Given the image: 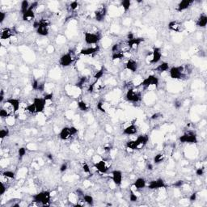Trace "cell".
Wrapping results in <instances>:
<instances>
[{"label": "cell", "instance_id": "1", "mask_svg": "<svg viewBox=\"0 0 207 207\" xmlns=\"http://www.w3.org/2000/svg\"><path fill=\"white\" fill-rule=\"evenodd\" d=\"M192 66L190 64L173 66L169 70V75L173 79H186L192 74Z\"/></svg>", "mask_w": 207, "mask_h": 207}, {"label": "cell", "instance_id": "2", "mask_svg": "<svg viewBox=\"0 0 207 207\" xmlns=\"http://www.w3.org/2000/svg\"><path fill=\"white\" fill-rule=\"evenodd\" d=\"M50 197L51 194L49 191H43L32 196L33 201L43 206H49L50 205Z\"/></svg>", "mask_w": 207, "mask_h": 207}, {"label": "cell", "instance_id": "3", "mask_svg": "<svg viewBox=\"0 0 207 207\" xmlns=\"http://www.w3.org/2000/svg\"><path fill=\"white\" fill-rule=\"evenodd\" d=\"M159 79L158 77L154 75H149L148 77L142 79L141 86L144 89L151 91V90H154L155 88H156V87L159 84Z\"/></svg>", "mask_w": 207, "mask_h": 207}, {"label": "cell", "instance_id": "4", "mask_svg": "<svg viewBox=\"0 0 207 207\" xmlns=\"http://www.w3.org/2000/svg\"><path fill=\"white\" fill-rule=\"evenodd\" d=\"M38 22V27L36 29V33L38 35L46 36L50 33V21L48 19H40L37 20Z\"/></svg>", "mask_w": 207, "mask_h": 207}, {"label": "cell", "instance_id": "5", "mask_svg": "<svg viewBox=\"0 0 207 207\" xmlns=\"http://www.w3.org/2000/svg\"><path fill=\"white\" fill-rule=\"evenodd\" d=\"M101 36L98 32H86L84 33V40L87 45H97L101 40Z\"/></svg>", "mask_w": 207, "mask_h": 207}, {"label": "cell", "instance_id": "6", "mask_svg": "<svg viewBox=\"0 0 207 207\" xmlns=\"http://www.w3.org/2000/svg\"><path fill=\"white\" fill-rule=\"evenodd\" d=\"M126 98L128 101L132 103H138L141 101L142 92L135 88H129L126 94Z\"/></svg>", "mask_w": 207, "mask_h": 207}, {"label": "cell", "instance_id": "7", "mask_svg": "<svg viewBox=\"0 0 207 207\" xmlns=\"http://www.w3.org/2000/svg\"><path fill=\"white\" fill-rule=\"evenodd\" d=\"M75 59V56L73 51H69L65 54L62 56L59 59V64L63 67H67L70 66L74 62Z\"/></svg>", "mask_w": 207, "mask_h": 207}, {"label": "cell", "instance_id": "8", "mask_svg": "<svg viewBox=\"0 0 207 207\" xmlns=\"http://www.w3.org/2000/svg\"><path fill=\"white\" fill-rule=\"evenodd\" d=\"M180 142L181 143H197V134L193 131L188 130L185 132L184 134L179 138Z\"/></svg>", "mask_w": 207, "mask_h": 207}, {"label": "cell", "instance_id": "9", "mask_svg": "<svg viewBox=\"0 0 207 207\" xmlns=\"http://www.w3.org/2000/svg\"><path fill=\"white\" fill-rule=\"evenodd\" d=\"M33 104L35 106L36 112L39 113V112H42L45 110L46 107V104L47 101L45 100L44 97H35L33 99Z\"/></svg>", "mask_w": 207, "mask_h": 207}, {"label": "cell", "instance_id": "10", "mask_svg": "<svg viewBox=\"0 0 207 207\" xmlns=\"http://www.w3.org/2000/svg\"><path fill=\"white\" fill-rule=\"evenodd\" d=\"M110 166H111L110 162L105 160V159H101V160L95 163V168L98 172L103 173V174L108 172V171L110 168Z\"/></svg>", "mask_w": 207, "mask_h": 207}, {"label": "cell", "instance_id": "11", "mask_svg": "<svg viewBox=\"0 0 207 207\" xmlns=\"http://www.w3.org/2000/svg\"><path fill=\"white\" fill-rule=\"evenodd\" d=\"M107 15V7L105 6H101L100 7H98L95 12H94V15H95V19L96 21L98 22H102L104 21Z\"/></svg>", "mask_w": 207, "mask_h": 207}, {"label": "cell", "instance_id": "12", "mask_svg": "<svg viewBox=\"0 0 207 207\" xmlns=\"http://www.w3.org/2000/svg\"><path fill=\"white\" fill-rule=\"evenodd\" d=\"M151 59H150V63L151 64H156L159 61L161 60L162 52L161 50L158 47H155L151 53Z\"/></svg>", "mask_w": 207, "mask_h": 207}, {"label": "cell", "instance_id": "13", "mask_svg": "<svg viewBox=\"0 0 207 207\" xmlns=\"http://www.w3.org/2000/svg\"><path fill=\"white\" fill-rule=\"evenodd\" d=\"M136 142V150H141L143 147H145L147 144V142H149V136L147 134H142L139 136L137 137L135 139Z\"/></svg>", "mask_w": 207, "mask_h": 207}, {"label": "cell", "instance_id": "14", "mask_svg": "<svg viewBox=\"0 0 207 207\" xmlns=\"http://www.w3.org/2000/svg\"><path fill=\"white\" fill-rule=\"evenodd\" d=\"M148 188L149 189H159V188H163L166 187L165 182L162 179H157L155 181H151L148 184Z\"/></svg>", "mask_w": 207, "mask_h": 207}, {"label": "cell", "instance_id": "15", "mask_svg": "<svg viewBox=\"0 0 207 207\" xmlns=\"http://www.w3.org/2000/svg\"><path fill=\"white\" fill-rule=\"evenodd\" d=\"M112 181L115 184L116 186H120L122 183V179H123V176H122V172L120 170H114L112 172Z\"/></svg>", "mask_w": 207, "mask_h": 207}, {"label": "cell", "instance_id": "16", "mask_svg": "<svg viewBox=\"0 0 207 207\" xmlns=\"http://www.w3.org/2000/svg\"><path fill=\"white\" fill-rule=\"evenodd\" d=\"M99 50H100V47L98 46L87 47V48H83V49L81 50L80 54L84 56H90L97 53Z\"/></svg>", "mask_w": 207, "mask_h": 207}, {"label": "cell", "instance_id": "17", "mask_svg": "<svg viewBox=\"0 0 207 207\" xmlns=\"http://www.w3.org/2000/svg\"><path fill=\"white\" fill-rule=\"evenodd\" d=\"M143 41H144V39L142 37H138V38L134 37L132 40H128L127 45H128V46L130 47V49L131 50H135V49H137L139 46V45L141 44L142 42H143Z\"/></svg>", "mask_w": 207, "mask_h": 207}, {"label": "cell", "instance_id": "18", "mask_svg": "<svg viewBox=\"0 0 207 207\" xmlns=\"http://www.w3.org/2000/svg\"><path fill=\"white\" fill-rule=\"evenodd\" d=\"M14 35H15V31H14V29L10 28H3L1 31V39H3V40L9 39Z\"/></svg>", "mask_w": 207, "mask_h": 207}, {"label": "cell", "instance_id": "19", "mask_svg": "<svg viewBox=\"0 0 207 207\" xmlns=\"http://www.w3.org/2000/svg\"><path fill=\"white\" fill-rule=\"evenodd\" d=\"M73 136L71 131V127H64L62 129L60 134H59V138L62 140H68Z\"/></svg>", "mask_w": 207, "mask_h": 207}, {"label": "cell", "instance_id": "20", "mask_svg": "<svg viewBox=\"0 0 207 207\" xmlns=\"http://www.w3.org/2000/svg\"><path fill=\"white\" fill-rule=\"evenodd\" d=\"M168 28L173 32H180L182 30V24L177 20H172L168 24Z\"/></svg>", "mask_w": 207, "mask_h": 207}, {"label": "cell", "instance_id": "21", "mask_svg": "<svg viewBox=\"0 0 207 207\" xmlns=\"http://www.w3.org/2000/svg\"><path fill=\"white\" fill-rule=\"evenodd\" d=\"M126 68L128 71H131V72H136L138 68V64L136 61L132 59V58H129V60L127 61L126 63Z\"/></svg>", "mask_w": 207, "mask_h": 207}, {"label": "cell", "instance_id": "22", "mask_svg": "<svg viewBox=\"0 0 207 207\" xmlns=\"http://www.w3.org/2000/svg\"><path fill=\"white\" fill-rule=\"evenodd\" d=\"M192 3H193V1H191V0H183V1L179 3V4L177 6V10L180 12H181L183 11L187 10Z\"/></svg>", "mask_w": 207, "mask_h": 207}, {"label": "cell", "instance_id": "23", "mask_svg": "<svg viewBox=\"0 0 207 207\" xmlns=\"http://www.w3.org/2000/svg\"><path fill=\"white\" fill-rule=\"evenodd\" d=\"M7 102L11 104V106L13 108L15 113H17L18 111L20 109V105H21V103L18 99H15V98H11V99H7Z\"/></svg>", "mask_w": 207, "mask_h": 207}, {"label": "cell", "instance_id": "24", "mask_svg": "<svg viewBox=\"0 0 207 207\" xmlns=\"http://www.w3.org/2000/svg\"><path fill=\"white\" fill-rule=\"evenodd\" d=\"M137 132H138V127H137L134 124H131V125L128 126H126L125 129H124L123 134H126V135L130 136V135H134V134H136Z\"/></svg>", "mask_w": 207, "mask_h": 207}, {"label": "cell", "instance_id": "25", "mask_svg": "<svg viewBox=\"0 0 207 207\" xmlns=\"http://www.w3.org/2000/svg\"><path fill=\"white\" fill-rule=\"evenodd\" d=\"M22 18H23V20L26 21V22H31V21L34 20V19H35V11L28 9L27 12L22 15Z\"/></svg>", "mask_w": 207, "mask_h": 207}, {"label": "cell", "instance_id": "26", "mask_svg": "<svg viewBox=\"0 0 207 207\" xmlns=\"http://www.w3.org/2000/svg\"><path fill=\"white\" fill-rule=\"evenodd\" d=\"M134 188L136 189H138V190L139 189H142V188H144L147 186V181H146V180L144 178L139 177V178H138L136 181H134Z\"/></svg>", "mask_w": 207, "mask_h": 207}, {"label": "cell", "instance_id": "27", "mask_svg": "<svg viewBox=\"0 0 207 207\" xmlns=\"http://www.w3.org/2000/svg\"><path fill=\"white\" fill-rule=\"evenodd\" d=\"M196 24L199 28H205L207 24V16L206 14H202L197 20Z\"/></svg>", "mask_w": 207, "mask_h": 207}, {"label": "cell", "instance_id": "28", "mask_svg": "<svg viewBox=\"0 0 207 207\" xmlns=\"http://www.w3.org/2000/svg\"><path fill=\"white\" fill-rule=\"evenodd\" d=\"M169 69V64L167 62H162L161 64H159V66H157L156 68L155 69V71L157 72H159V73H163V72H165Z\"/></svg>", "mask_w": 207, "mask_h": 207}, {"label": "cell", "instance_id": "29", "mask_svg": "<svg viewBox=\"0 0 207 207\" xmlns=\"http://www.w3.org/2000/svg\"><path fill=\"white\" fill-rule=\"evenodd\" d=\"M97 108L100 110V111L103 112H106L108 111V109L109 108V104L106 103V102H104V101H101L98 103L97 104Z\"/></svg>", "mask_w": 207, "mask_h": 207}, {"label": "cell", "instance_id": "30", "mask_svg": "<svg viewBox=\"0 0 207 207\" xmlns=\"http://www.w3.org/2000/svg\"><path fill=\"white\" fill-rule=\"evenodd\" d=\"M30 3L28 2V1H27V0H24V1H23L22 3H21V5H20V11H21V13H22V15L23 14H24L25 12H27L28 9H29V7H30Z\"/></svg>", "mask_w": 207, "mask_h": 207}, {"label": "cell", "instance_id": "31", "mask_svg": "<svg viewBox=\"0 0 207 207\" xmlns=\"http://www.w3.org/2000/svg\"><path fill=\"white\" fill-rule=\"evenodd\" d=\"M125 53H123L122 51H118V52H115V53H112V61H116V60H121L125 58Z\"/></svg>", "mask_w": 207, "mask_h": 207}, {"label": "cell", "instance_id": "32", "mask_svg": "<svg viewBox=\"0 0 207 207\" xmlns=\"http://www.w3.org/2000/svg\"><path fill=\"white\" fill-rule=\"evenodd\" d=\"M87 83V78L85 77V76H83V77L79 78V79L78 80L75 86L78 87L80 88V89H83L84 87L86 86Z\"/></svg>", "mask_w": 207, "mask_h": 207}, {"label": "cell", "instance_id": "33", "mask_svg": "<svg viewBox=\"0 0 207 207\" xmlns=\"http://www.w3.org/2000/svg\"><path fill=\"white\" fill-rule=\"evenodd\" d=\"M126 148L128 150H130V151H135L137 147L136 142H135V140H129L126 142Z\"/></svg>", "mask_w": 207, "mask_h": 207}, {"label": "cell", "instance_id": "34", "mask_svg": "<svg viewBox=\"0 0 207 207\" xmlns=\"http://www.w3.org/2000/svg\"><path fill=\"white\" fill-rule=\"evenodd\" d=\"M164 159H165V155L164 154H163V153H159V154H157L154 157V163H160L162 162L164 160Z\"/></svg>", "mask_w": 207, "mask_h": 207}, {"label": "cell", "instance_id": "35", "mask_svg": "<svg viewBox=\"0 0 207 207\" xmlns=\"http://www.w3.org/2000/svg\"><path fill=\"white\" fill-rule=\"evenodd\" d=\"M121 4L125 11H128L131 7V2L130 0H123V1H121Z\"/></svg>", "mask_w": 207, "mask_h": 207}, {"label": "cell", "instance_id": "36", "mask_svg": "<svg viewBox=\"0 0 207 207\" xmlns=\"http://www.w3.org/2000/svg\"><path fill=\"white\" fill-rule=\"evenodd\" d=\"M83 198L84 202H86V204L90 205V206H92V205H93V203H94V199H93V197H91V195H89V194H84V195L83 196Z\"/></svg>", "mask_w": 207, "mask_h": 207}, {"label": "cell", "instance_id": "37", "mask_svg": "<svg viewBox=\"0 0 207 207\" xmlns=\"http://www.w3.org/2000/svg\"><path fill=\"white\" fill-rule=\"evenodd\" d=\"M78 107H79V108L80 109L81 111H83V112H86L88 110V108H89V107L87 105V104L85 103L84 101H79L78 102Z\"/></svg>", "mask_w": 207, "mask_h": 207}, {"label": "cell", "instance_id": "38", "mask_svg": "<svg viewBox=\"0 0 207 207\" xmlns=\"http://www.w3.org/2000/svg\"><path fill=\"white\" fill-rule=\"evenodd\" d=\"M13 116V115H11L10 112L7 111L6 108H2L0 109V116H1L2 118H4V119H6V118H7L8 116Z\"/></svg>", "mask_w": 207, "mask_h": 207}, {"label": "cell", "instance_id": "39", "mask_svg": "<svg viewBox=\"0 0 207 207\" xmlns=\"http://www.w3.org/2000/svg\"><path fill=\"white\" fill-rule=\"evenodd\" d=\"M3 177L7 179H13L15 177V173L11 171H5L3 172Z\"/></svg>", "mask_w": 207, "mask_h": 207}, {"label": "cell", "instance_id": "40", "mask_svg": "<svg viewBox=\"0 0 207 207\" xmlns=\"http://www.w3.org/2000/svg\"><path fill=\"white\" fill-rule=\"evenodd\" d=\"M9 135V130L7 129V128H4V129H2L0 130V138L1 139H3L4 138L7 137Z\"/></svg>", "mask_w": 207, "mask_h": 207}, {"label": "cell", "instance_id": "41", "mask_svg": "<svg viewBox=\"0 0 207 207\" xmlns=\"http://www.w3.org/2000/svg\"><path fill=\"white\" fill-rule=\"evenodd\" d=\"M26 111L30 112V113H36V112L35 106H34L33 103L29 104L27 105V107H26Z\"/></svg>", "mask_w": 207, "mask_h": 207}, {"label": "cell", "instance_id": "42", "mask_svg": "<svg viewBox=\"0 0 207 207\" xmlns=\"http://www.w3.org/2000/svg\"><path fill=\"white\" fill-rule=\"evenodd\" d=\"M104 69H101V70H100V71H96V73L95 74V75H94L95 79H96V80H99L101 78H102V76L104 75Z\"/></svg>", "mask_w": 207, "mask_h": 207}, {"label": "cell", "instance_id": "43", "mask_svg": "<svg viewBox=\"0 0 207 207\" xmlns=\"http://www.w3.org/2000/svg\"><path fill=\"white\" fill-rule=\"evenodd\" d=\"M26 151H27V150H26V148H24V147H21V148L19 149L18 153H19V158H20V159H21L25 155Z\"/></svg>", "mask_w": 207, "mask_h": 207}, {"label": "cell", "instance_id": "44", "mask_svg": "<svg viewBox=\"0 0 207 207\" xmlns=\"http://www.w3.org/2000/svg\"><path fill=\"white\" fill-rule=\"evenodd\" d=\"M130 201L131 202H135L138 201V196L134 192H130Z\"/></svg>", "mask_w": 207, "mask_h": 207}, {"label": "cell", "instance_id": "45", "mask_svg": "<svg viewBox=\"0 0 207 207\" xmlns=\"http://www.w3.org/2000/svg\"><path fill=\"white\" fill-rule=\"evenodd\" d=\"M5 120H6V122H7L8 125H10V126L13 125V124L15 123V117H13V116H8L7 118H6Z\"/></svg>", "mask_w": 207, "mask_h": 207}, {"label": "cell", "instance_id": "46", "mask_svg": "<svg viewBox=\"0 0 207 207\" xmlns=\"http://www.w3.org/2000/svg\"><path fill=\"white\" fill-rule=\"evenodd\" d=\"M40 81L35 80L32 82V88L34 89V90H36V91H38V88H39V86H40Z\"/></svg>", "mask_w": 207, "mask_h": 207}, {"label": "cell", "instance_id": "47", "mask_svg": "<svg viewBox=\"0 0 207 207\" xmlns=\"http://www.w3.org/2000/svg\"><path fill=\"white\" fill-rule=\"evenodd\" d=\"M78 7H79V3H78V2H76V1L71 2V3L70 4V7H71V11H75L76 9L78 8Z\"/></svg>", "mask_w": 207, "mask_h": 207}, {"label": "cell", "instance_id": "48", "mask_svg": "<svg viewBox=\"0 0 207 207\" xmlns=\"http://www.w3.org/2000/svg\"><path fill=\"white\" fill-rule=\"evenodd\" d=\"M83 172H86V173H90V172H91L90 167L88 166V164L86 163H84L83 164Z\"/></svg>", "mask_w": 207, "mask_h": 207}, {"label": "cell", "instance_id": "49", "mask_svg": "<svg viewBox=\"0 0 207 207\" xmlns=\"http://www.w3.org/2000/svg\"><path fill=\"white\" fill-rule=\"evenodd\" d=\"M67 168H68L67 163H63L60 166V169H59V170H60L61 172H65Z\"/></svg>", "mask_w": 207, "mask_h": 207}, {"label": "cell", "instance_id": "50", "mask_svg": "<svg viewBox=\"0 0 207 207\" xmlns=\"http://www.w3.org/2000/svg\"><path fill=\"white\" fill-rule=\"evenodd\" d=\"M196 174H197V176H199V177L202 176L204 174V168L203 167H198L196 170Z\"/></svg>", "mask_w": 207, "mask_h": 207}, {"label": "cell", "instance_id": "51", "mask_svg": "<svg viewBox=\"0 0 207 207\" xmlns=\"http://www.w3.org/2000/svg\"><path fill=\"white\" fill-rule=\"evenodd\" d=\"M6 190H7V185H6L3 182H2V184H1V195L4 194Z\"/></svg>", "mask_w": 207, "mask_h": 207}, {"label": "cell", "instance_id": "52", "mask_svg": "<svg viewBox=\"0 0 207 207\" xmlns=\"http://www.w3.org/2000/svg\"><path fill=\"white\" fill-rule=\"evenodd\" d=\"M184 184H185V182L183 181H177L176 183H174V186H175V187L180 188L181 187V186H183Z\"/></svg>", "mask_w": 207, "mask_h": 207}, {"label": "cell", "instance_id": "53", "mask_svg": "<svg viewBox=\"0 0 207 207\" xmlns=\"http://www.w3.org/2000/svg\"><path fill=\"white\" fill-rule=\"evenodd\" d=\"M44 98H45V100H46L47 102H48V101H52V99H53V94H52V93H50V94H46V95L44 96Z\"/></svg>", "mask_w": 207, "mask_h": 207}, {"label": "cell", "instance_id": "54", "mask_svg": "<svg viewBox=\"0 0 207 207\" xmlns=\"http://www.w3.org/2000/svg\"><path fill=\"white\" fill-rule=\"evenodd\" d=\"M197 192H193L192 193L191 195H190V197H189V200H190V202H195L196 200H197Z\"/></svg>", "mask_w": 207, "mask_h": 207}, {"label": "cell", "instance_id": "55", "mask_svg": "<svg viewBox=\"0 0 207 207\" xmlns=\"http://www.w3.org/2000/svg\"><path fill=\"white\" fill-rule=\"evenodd\" d=\"M161 113H159V112H156V113H154L153 115L151 116V119L152 120H157V119H159L160 116H161Z\"/></svg>", "mask_w": 207, "mask_h": 207}, {"label": "cell", "instance_id": "56", "mask_svg": "<svg viewBox=\"0 0 207 207\" xmlns=\"http://www.w3.org/2000/svg\"><path fill=\"white\" fill-rule=\"evenodd\" d=\"M71 134H72V135L74 136V135H75L76 134L78 133V130L76 129L75 127L71 126Z\"/></svg>", "mask_w": 207, "mask_h": 207}, {"label": "cell", "instance_id": "57", "mask_svg": "<svg viewBox=\"0 0 207 207\" xmlns=\"http://www.w3.org/2000/svg\"><path fill=\"white\" fill-rule=\"evenodd\" d=\"M182 105V101H175V107L177 108H179L180 107H181Z\"/></svg>", "mask_w": 207, "mask_h": 207}, {"label": "cell", "instance_id": "58", "mask_svg": "<svg viewBox=\"0 0 207 207\" xmlns=\"http://www.w3.org/2000/svg\"><path fill=\"white\" fill-rule=\"evenodd\" d=\"M0 15H1V20H0V21H1V23H3L6 18V13L5 12L1 11V12H0Z\"/></svg>", "mask_w": 207, "mask_h": 207}, {"label": "cell", "instance_id": "59", "mask_svg": "<svg viewBox=\"0 0 207 207\" xmlns=\"http://www.w3.org/2000/svg\"><path fill=\"white\" fill-rule=\"evenodd\" d=\"M4 100V91L3 90H1V94H0V103H3Z\"/></svg>", "mask_w": 207, "mask_h": 207}, {"label": "cell", "instance_id": "60", "mask_svg": "<svg viewBox=\"0 0 207 207\" xmlns=\"http://www.w3.org/2000/svg\"><path fill=\"white\" fill-rule=\"evenodd\" d=\"M147 167L148 170L151 171V170H153V164H151V163H148V164H147Z\"/></svg>", "mask_w": 207, "mask_h": 207}]
</instances>
